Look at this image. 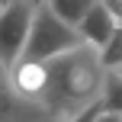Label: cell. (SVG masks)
<instances>
[{
	"mask_svg": "<svg viewBox=\"0 0 122 122\" xmlns=\"http://www.w3.org/2000/svg\"><path fill=\"white\" fill-rule=\"evenodd\" d=\"M109 67L100 58V48L80 42L48 58V90L45 116L48 119H87L90 109L103 100Z\"/></svg>",
	"mask_w": 122,
	"mask_h": 122,
	"instance_id": "1",
	"label": "cell"
},
{
	"mask_svg": "<svg viewBox=\"0 0 122 122\" xmlns=\"http://www.w3.org/2000/svg\"><path fill=\"white\" fill-rule=\"evenodd\" d=\"M84 42L77 32V26H71L67 19H61L45 0H36V10H32V26H29V39H26L23 55L29 58H55L67 48H77Z\"/></svg>",
	"mask_w": 122,
	"mask_h": 122,
	"instance_id": "2",
	"label": "cell"
},
{
	"mask_svg": "<svg viewBox=\"0 0 122 122\" xmlns=\"http://www.w3.org/2000/svg\"><path fill=\"white\" fill-rule=\"evenodd\" d=\"M36 0H0V64L10 67L23 55Z\"/></svg>",
	"mask_w": 122,
	"mask_h": 122,
	"instance_id": "3",
	"label": "cell"
},
{
	"mask_svg": "<svg viewBox=\"0 0 122 122\" xmlns=\"http://www.w3.org/2000/svg\"><path fill=\"white\" fill-rule=\"evenodd\" d=\"M6 80H10L13 93L19 100H26L29 106L42 109L45 116V90H48V61L42 58H29V55H19L6 67ZM48 119V116H45Z\"/></svg>",
	"mask_w": 122,
	"mask_h": 122,
	"instance_id": "4",
	"label": "cell"
},
{
	"mask_svg": "<svg viewBox=\"0 0 122 122\" xmlns=\"http://www.w3.org/2000/svg\"><path fill=\"white\" fill-rule=\"evenodd\" d=\"M116 19L109 16V10H106L103 3H93L90 6V13H87L84 19L77 23V32H80V39H84L87 45H93V48H103L106 42H109V36H112V29H116Z\"/></svg>",
	"mask_w": 122,
	"mask_h": 122,
	"instance_id": "5",
	"label": "cell"
},
{
	"mask_svg": "<svg viewBox=\"0 0 122 122\" xmlns=\"http://www.w3.org/2000/svg\"><path fill=\"white\" fill-rule=\"evenodd\" d=\"M45 3H48L61 19H67L71 26H77L80 19L90 13V6L97 3V0H45Z\"/></svg>",
	"mask_w": 122,
	"mask_h": 122,
	"instance_id": "6",
	"label": "cell"
},
{
	"mask_svg": "<svg viewBox=\"0 0 122 122\" xmlns=\"http://www.w3.org/2000/svg\"><path fill=\"white\" fill-rule=\"evenodd\" d=\"M100 58H103V64L109 67H122V23L112 29V36H109V42L100 48Z\"/></svg>",
	"mask_w": 122,
	"mask_h": 122,
	"instance_id": "7",
	"label": "cell"
},
{
	"mask_svg": "<svg viewBox=\"0 0 122 122\" xmlns=\"http://www.w3.org/2000/svg\"><path fill=\"white\" fill-rule=\"evenodd\" d=\"M100 3L109 10V16L116 19V23H122V0H100Z\"/></svg>",
	"mask_w": 122,
	"mask_h": 122,
	"instance_id": "8",
	"label": "cell"
}]
</instances>
